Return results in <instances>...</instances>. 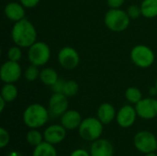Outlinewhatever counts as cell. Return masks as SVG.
I'll use <instances>...</instances> for the list:
<instances>
[{
	"mask_svg": "<svg viewBox=\"0 0 157 156\" xmlns=\"http://www.w3.org/2000/svg\"><path fill=\"white\" fill-rule=\"evenodd\" d=\"M155 87L157 88V79H156V81H155Z\"/></svg>",
	"mask_w": 157,
	"mask_h": 156,
	"instance_id": "37",
	"label": "cell"
},
{
	"mask_svg": "<svg viewBox=\"0 0 157 156\" xmlns=\"http://www.w3.org/2000/svg\"><path fill=\"white\" fill-rule=\"evenodd\" d=\"M144 156H157L156 154H155V152L154 153H149V154H144Z\"/></svg>",
	"mask_w": 157,
	"mask_h": 156,
	"instance_id": "36",
	"label": "cell"
},
{
	"mask_svg": "<svg viewBox=\"0 0 157 156\" xmlns=\"http://www.w3.org/2000/svg\"><path fill=\"white\" fill-rule=\"evenodd\" d=\"M79 91V85L75 80H65L63 94L65 95L67 97H75Z\"/></svg>",
	"mask_w": 157,
	"mask_h": 156,
	"instance_id": "25",
	"label": "cell"
},
{
	"mask_svg": "<svg viewBox=\"0 0 157 156\" xmlns=\"http://www.w3.org/2000/svg\"><path fill=\"white\" fill-rule=\"evenodd\" d=\"M17 95H18V90L15 84L7 83V84L3 85L0 97L4 98L7 103L14 101L17 97Z\"/></svg>",
	"mask_w": 157,
	"mask_h": 156,
	"instance_id": "21",
	"label": "cell"
},
{
	"mask_svg": "<svg viewBox=\"0 0 157 156\" xmlns=\"http://www.w3.org/2000/svg\"><path fill=\"white\" fill-rule=\"evenodd\" d=\"M131 18L126 10L121 8H109L104 16V23L106 27L112 32L125 31L131 23Z\"/></svg>",
	"mask_w": 157,
	"mask_h": 156,
	"instance_id": "3",
	"label": "cell"
},
{
	"mask_svg": "<svg viewBox=\"0 0 157 156\" xmlns=\"http://www.w3.org/2000/svg\"><path fill=\"white\" fill-rule=\"evenodd\" d=\"M26 141L29 145L36 147L44 142L43 133L38 131V129H30L26 134Z\"/></svg>",
	"mask_w": 157,
	"mask_h": 156,
	"instance_id": "23",
	"label": "cell"
},
{
	"mask_svg": "<svg viewBox=\"0 0 157 156\" xmlns=\"http://www.w3.org/2000/svg\"><path fill=\"white\" fill-rule=\"evenodd\" d=\"M51 48L44 41H36L29 49L27 58L30 64L38 67L44 66L51 59Z\"/></svg>",
	"mask_w": 157,
	"mask_h": 156,
	"instance_id": "6",
	"label": "cell"
},
{
	"mask_svg": "<svg viewBox=\"0 0 157 156\" xmlns=\"http://www.w3.org/2000/svg\"><path fill=\"white\" fill-rule=\"evenodd\" d=\"M26 8H34L35 6H37L40 0H18Z\"/></svg>",
	"mask_w": 157,
	"mask_h": 156,
	"instance_id": "31",
	"label": "cell"
},
{
	"mask_svg": "<svg viewBox=\"0 0 157 156\" xmlns=\"http://www.w3.org/2000/svg\"><path fill=\"white\" fill-rule=\"evenodd\" d=\"M125 0H107V5L109 8H121Z\"/></svg>",
	"mask_w": 157,
	"mask_h": 156,
	"instance_id": "30",
	"label": "cell"
},
{
	"mask_svg": "<svg viewBox=\"0 0 157 156\" xmlns=\"http://www.w3.org/2000/svg\"><path fill=\"white\" fill-rule=\"evenodd\" d=\"M6 156H23L19 152H17V151H11V152H9L8 154H7V155Z\"/></svg>",
	"mask_w": 157,
	"mask_h": 156,
	"instance_id": "35",
	"label": "cell"
},
{
	"mask_svg": "<svg viewBox=\"0 0 157 156\" xmlns=\"http://www.w3.org/2000/svg\"><path fill=\"white\" fill-rule=\"evenodd\" d=\"M103 130L104 124L96 117H88L83 119L79 128L77 129L81 139L92 143L101 137Z\"/></svg>",
	"mask_w": 157,
	"mask_h": 156,
	"instance_id": "4",
	"label": "cell"
},
{
	"mask_svg": "<svg viewBox=\"0 0 157 156\" xmlns=\"http://www.w3.org/2000/svg\"><path fill=\"white\" fill-rule=\"evenodd\" d=\"M117 111L115 107L108 102L102 103L99 105L97 110V118L104 124H110L114 120H116Z\"/></svg>",
	"mask_w": 157,
	"mask_h": 156,
	"instance_id": "17",
	"label": "cell"
},
{
	"mask_svg": "<svg viewBox=\"0 0 157 156\" xmlns=\"http://www.w3.org/2000/svg\"><path fill=\"white\" fill-rule=\"evenodd\" d=\"M57 61L61 67L70 71L75 69L79 65L80 55L75 48L71 46H64L59 51L57 54Z\"/></svg>",
	"mask_w": 157,
	"mask_h": 156,
	"instance_id": "8",
	"label": "cell"
},
{
	"mask_svg": "<svg viewBox=\"0 0 157 156\" xmlns=\"http://www.w3.org/2000/svg\"><path fill=\"white\" fill-rule=\"evenodd\" d=\"M6 104H7V102H6L4 98H2V97H0V112H3V111H4V109H5Z\"/></svg>",
	"mask_w": 157,
	"mask_h": 156,
	"instance_id": "33",
	"label": "cell"
},
{
	"mask_svg": "<svg viewBox=\"0 0 157 156\" xmlns=\"http://www.w3.org/2000/svg\"><path fill=\"white\" fill-rule=\"evenodd\" d=\"M37 29L34 24L28 18L15 22L11 29V39L14 44L22 49H29L37 41Z\"/></svg>",
	"mask_w": 157,
	"mask_h": 156,
	"instance_id": "1",
	"label": "cell"
},
{
	"mask_svg": "<svg viewBox=\"0 0 157 156\" xmlns=\"http://www.w3.org/2000/svg\"><path fill=\"white\" fill-rule=\"evenodd\" d=\"M32 156H57V151L53 144L44 141L38 146L34 147Z\"/></svg>",
	"mask_w": 157,
	"mask_h": 156,
	"instance_id": "20",
	"label": "cell"
},
{
	"mask_svg": "<svg viewBox=\"0 0 157 156\" xmlns=\"http://www.w3.org/2000/svg\"><path fill=\"white\" fill-rule=\"evenodd\" d=\"M67 135V130L62 124H52L48 126L43 131L44 141L56 145L61 143Z\"/></svg>",
	"mask_w": 157,
	"mask_h": 156,
	"instance_id": "13",
	"label": "cell"
},
{
	"mask_svg": "<svg viewBox=\"0 0 157 156\" xmlns=\"http://www.w3.org/2000/svg\"><path fill=\"white\" fill-rule=\"evenodd\" d=\"M22 76V68L19 63L6 61L0 67V79L4 84L17 82Z\"/></svg>",
	"mask_w": 157,
	"mask_h": 156,
	"instance_id": "9",
	"label": "cell"
},
{
	"mask_svg": "<svg viewBox=\"0 0 157 156\" xmlns=\"http://www.w3.org/2000/svg\"><path fill=\"white\" fill-rule=\"evenodd\" d=\"M82 120L83 118L81 113L75 109H68L60 117L61 124L67 131H73L78 129Z\"/></svg>",
	"mask_w": 157,
	"mask_h": 156,
	"instance_id": "16",
	"label": "cell"
},
{
	"mask_svg": "<svg viewBox=\"0 0 157 156\" xmlns=\"http://www.w3.org/2000/svg\"><path fill=\"white\" fill-rule=\"evenodd\" d=\"M64 84H65V80L63 79V78H59L51 86V89H52V93H63V87H64Z\"/></svg>",
	"mask_w": 157,
	"mask_h": 156,
	"instance_id": "29",
	"label": "cell"
},
{
	"mask_svg": "<svg viewBox=\"0 0 157 156\" xmlns=\"http://www.w3.org/2000/svg\"><path fill=\"white\" fill-rule=\"evenodd\" d=\"M10 141V134L7 131V130H6L5 128L1 127L0 128V148L4 149L6 148Z\"/></svg>",
	"mask_w": 157,
	"mask_h": 156,
	"instance_id": "28",
	"label": "cell"
},
{
	"mask_svg": "<svg viewBox=\"0 0 157 156\" xmlns=\"http://www.w3.org/2000/svg\"><path fill=\"white\" fill-rule=\"evenodd\" d=\"M59 78L60 77L55 69H53L52 67H43L40 70L39 79L40 80V82L43 85L51 87Z\"/></svg>",
	"mask_w": 157,
	"mask_h": 156,
	"instance_id": "18",
	"label": "cell"
},
{
	"mask_svg": "<svg viewBox=\"0 0 157 156\" xmlns=\"http://www.w3.org/2000/svg\"><path fill=\"white\" fill-rule=\"evenodd\" d=\"M130 58L135 66L142 69L151 67L155 62V51L149 46L144 44L135 45L131 50Z\"/></svg>",
	"mask_w": 157,
	"mask_h": 156,
	"instance_id": "5",
	"label": "cell"
},
{
	"mask_svg": "<svg viewBox=\"0 0 157 156\" xmlns=\"http://www.w3.org/2000/svg\"><path fill=\"white\" fill-rule=\"evenodd\" d=\"M4 14L8 20L15 23L26 17V7L19 1L9 2L4 7Z\"/></svg>",
	"mask_w": 157,
	"mask_h": 156,
	"instance_id": "14",
	"label": "cell"
},
{
	"mask_svg": "<svg viewBox=\"0 0 157 156\" xmlns=\"http://www.w3.org/2000/svg\"><path fill=\"white\" fill-rule=\"evenodd\" d=\"M40 70L39 69L38 66L29 63V65L26 67L23 73V75H24V78L28 82H34L40 78Z\"/></svg>",
	"mask_w": 157,
	"mask_h": 156,
	"instance_id": "24",
	"label": "cell"
},
{
	"mask_svg": "<svg viewBox=\"0 0 157 156\" xmlns=\"http://www.w3.org/2000/svg\"><path fill=\"white\" fill-rule=\"evenodd\" d=\"M149 95H150V97H155L157 95V88L155 87V86H152V87H150V89H149Z\"/></svg>",
	"mask_w": 157,
	"mask_h": 156,
	"instance_id": "34",
	"label": "cell"
},
{
	"mask_svg": "<svg viewBox=\"0 0 157 156\" xmlns=\"http://www.w3.org/2000/svg\"><path fill=\"white\" fill-rule=\"evenodd\" d=\"M70 156H91L90 153L86 151L85 149H75L74 150Z\"/></svg>",
	"mask_w": 157,
	"mask_h": 156,
	"instance_id": "32",
	"label": "cell"
},
{
	"mask_svg": "<svg viewBox=\"0 0 157 156\" xmlns=\"http://www.w3.org/2000/svg\"><path fill=\"white\" fill-rule=\"evenodd\" d=\"M22 56H23L22 48L16 44L9 47V49L7 50L6 57H7V60H9V61L19 63V61L22 59Z\"/></svg>",
	"mask_w": 157,
	"mask_h": 156,
	"instance_id": "26",
	"label": "cell"
},
{
	"mask_svg": "<svg viewBox=\"0 0 157 156\" xmlns=\"http://www.w3.org/2000/svg\"><path fill=\"white\" fill-rule=\"evenodd\" d=\"M138 114L135 107H133L132 104H128L122 106L117 111L116 121L120 127L127 129L132 127L135 123Z\"/></svg>",
	"mask_w": 157,
	"mask_h": 156,
	"instance_id": "12",
	"label": "cell"
},
{
	"mask_svg": "<svg viewBox=\"0 0 157 156\" xmlns=\"http://www.w3.org/2000/svg\"><path fill=\"white\" fill-rule=\"evenodd\" d=\"M89 153L91 156H113L114 146L109 140L99 138L92 143Z\"/></svg>",
	"mask_w": 157,
	"mask_h": 156,
	"instance_id": "15",
	"label": "cell"
},
{
	"mask_svg": "<svg viewBox=\"0 0 157 156\" xmlns=\"http://www.w3.org/2000/svg\"><path fill=\"white\" fill-rule=\"evenodd\" d=\"M140 6L144 17L151 19L157 17V0H143Z\"/></svg>",
	"mask_w": 157,
	"mask_h": 156,
	"instance_id": "19",
	"label": "cell"
},
{
	"mask_svg": "<svg viewBox=\"0 0 157 156\" xmlns=\"http://www.w3.org/2000/svg\"><path fill=\"white\" fill-rule=\"evenodd\" d=\"M68 98L69 97L63 93H52L48 101V109L50 114L54 117H61L65 111L68 110Z\"/></svg>",
	"mask_w": 157,
	"mask_h": 156,
	"instance_id": "11",
	"label": "cell"
},
{
	"mask_svg": "<svg viewBox=\"0 0 157 156\" xmlns=\"http://www.w3.org/2000/svg\"><path fill=\"white\" fill-rule=\"evenodd\" d=\"M133 144L144 154L154 153L157 150V137L149 131H140L133 137Z\"/></svg>",
	"mask_w": 157,
	"mask_h": 156,
	"instance_id": "7",
	"label": "cell"
},
{
	"mask_svg": "<svg viewBox=\"0 0 157 156\" xmlns=\"http://www.w3.org/2000/svg\"><path fill=\"white\" fill-rule=\"evenodd\" d=\"M126 100L132 104V105H136L141 99H143V93L142 91L136 87V86H129L124 93Z\"/></svg>",
	"mask_w": 157,
	"mask_h": 156,
	"instance_id": "22",
	"label": "cell"
},
{
	"mask_svg": "<svg viewBox=\"0 0 157 156\" xmlns=\"http://www.w3.org/2000/svg\"><path fill=\"white\" fill-rule=\"evenodd\" d=\"M138 117L150 120L157 117V99L154 97H143L135 106Z\"/></svg>",
	"mask_w": 157,
	"mask_h": 156,
	"instance_id": "10",
	"label": "cell"
},
{
	"mask_svg": "<svg viewBox=\"0 0 157 156\" xmlns=\"http://www.w3.org/2000/svg\"><path fill=\"white\" fill-rule=\"evenodd\" d=\"M128 16L130 17L131 19H137L142 16V10L141 6L138 5H131L127 7L126 10Z\"/></svg>",
	"mask_w": 157,
	"mask_h": 156,
	"instance_id": "27",
	"label": "cell"
},
{
	"mask_svg": "<svg viewBox=\"0 0 157 156\" xmlns=\"http://www.w3.org/2000/svg\"><path fill=\"white\" fill-rule=\"evenodd\" d=\"M50 115L48 108L40 103H32L25 108L22 119L28 128L39 129L48 122Z\"/></svg>",
	"mask_w": 157,
	"mask_h": 156,
	"instance_id": "2",
	"label": "cell"
}]
</instances>
